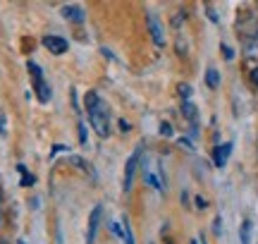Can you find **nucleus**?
I'll return each mask as SVG.
<instances>
[{
	"mask_svg": "<svg viewBox=\"0 0 258 244\" xmlns=\"http://www.w3.org/2000/svg\"><path fill=\"white\" fill-rule=\"evenodd\" d=\"M84 103H86V115H89V122H91V130L96 132L101 139L110 137V115H108L105 101H103L96 91H89Z\"/></svg>",
	"mask_w": 258,
	"mask_h": 244,
	"instance_id": "obj_1",
	"label": "nucleus"
},
{
	"mask_svg": "<svg viewBox=\"0 0 258 244\" xmlns=\"http://www.w3.org/2000/svg\"><path fill=\"white\" fill-rule=\"evenodd\" d=\"M29 72H31V79H34V91H36L38 101L41 103H48L50 101V86H48V82L43 79V72H41V67L34 63V60H29Z\"/></svg>",
	"mask_w": 258,
	"mask_h": 244,
	"instance_id": "obj_2",
	"label": "nucleus"
},
{
	"mask_svg": "<svg viewBox=\"0 0 258 244\" xmlns=\"http://www.w3.org/2000/svg\"><path fill=\"white\" fill-rule=\"evenodd\" d=\"M141 165V146H139L132 156H129L127 165H124V182H122V189L124 192H129L132 189V182H134V172H137V168Z\"/></svg>",
	"mask_w": 258,
	"mask_h": 244,
	"instance_id": "obj_3",
	"label": "nucleus"
},
{
	"mask_svg": "<svg viewBox=\"0 0 258 244\" xmlns=\"http://www.w3.org/2000/svg\"><path fill=\"white\" fill-rule=\"evenodd\" d=\"M146 24H148V34H151V38H153V43L163 48V46H165V31H163V24H160L158 15L148 12V15H146Z\"/></svg>",
	"mask_w": 258,
	"mask_h": 244,
	"instance_id": "obj_4",
	"label": "nucleus"
},
{
	"mask_svg": "<svg viewBox=\"0 0 258 244\" xmlns=\"http://www.w3.org/2000/svg\"><path fill=\"white\" fill-rule=\"evenodd\" d=\"M43 46H46L53 55H62V53H67V41H64L62 36H55V34L43 36Z\"/></svg>",
	"mask_w": 258,
	"mask_h": 244,
	"instance_id": "obj_5",
	"label": "nucleus"
},
{
	"mask_svg": "<svg viewBox=\"0 0 258 244\" xmlns=\"http://www.w3.org/2000/svg\"><path fill=\"white\" fill-rule=\"evenodd\" d=\"M232 153V141L227 144H218L215 149H213V163H215V168H225L227 165V158H230Z\"/></svg>",
	"mask_w": 258,
	"mask_h": 244,
	"instance_id": "obj_6",
	"label": "nucleus"
},
{
	"mask_svg": "<svg viewBox=\"0 0 258 244\" xmlns=\"http://www.w3.org/2000/svg\"><path fill=\"white\" fill-rule=\"evenodd\" d=\"M101 216H103V208H101V206H96V208L91 211V218H89V230H86V244H93V239H96V230H98Z\"/></svg>",
	"mask_w": 258,
	"mask_h": 244,
	"instance_id": "obj_7",
	"label": "nucleus"
},
{
	"mask_svg": "<svg viewBox=\"0 0 258 244\" xmlns=\"http://www.w3.org/2000/svg\"><path fill=\"white\" fill-rule=\"evenodd\" d=\"M62 17L67 22H74V24H82L86 19V12H84L79 5H62Z\"/></svg>",
	"mask_w": 258,
	"mask_h": 244,
	"instance_id": "obj_8",
	"label": "nucleus"
},
{
	"mask_svg": "<svg viewBox=\"0 0 258 244\" xmlns=\"http://www.w3.org/2000/svg\"><path fill=\"white\" fill-rule=\"evenodd\" d=\"M182 115L191 122V127L199 130V110H196V105H194L191 101H184V103H182Z\"/></svg>",
	"mask_w": 258,
	"mask_h": 244,
	"instance_id": "obj_9",
	"label": "nucleus"
},
{
	"mask_svg": "<svg viewBox=\"0 0 258 244\" xmlns=\"http://www.w3.org/2000/svg\"><path fill=\"white\" fill-rule=\"evenodd\" d=\"M206 86H208V89H213V91L220 86V72H218L215 67L206 70Z\"/></svg>",
	"mask_w": 258,
	"mask_h": 244,
	"instance_id": "obj_10",
	"label": "nucleus"
},
{
	"mask_svg": "<svg viewBox=\"0 0 258 244\" xmlns=\"http://www.w3.org/2000/svg\"><path fill=\"white\" fill-rule=\"evenodd\" d=\"M244 53L246 57H258V36H249L244 41Z\"/></svg>",
	"mask_w": 258,
	"mask_h": 244,
	"instance_id": "obj_11",
	"label": "nucleus"
},
{
	"mask_svg": "<svg viewBox=\"0 0 258 244\" xmlns=\"http://www.w3.org/2000/svg\"><path fill=\"white\" fill-rule=\"evenodd\" d=\"M239 239H241V244H251V220H249V218H246V220L241 223Z\"/></svg>",
	"mask_w": 258,
	"mask_h": 244,
	"instance_id": "obj_12",
	"label": "nucleus"
},
{
	"mask_svg": "<svg viewBox=\"0 0 258 244\" xmlns=\"http://www.w3.org/2000/svg\"><path fill=\"white\" fill-rule=\"evenodd\" d=\"M122 232H124V244H137L134 242V232H132V225H129L127 218H122Z\"/></svg>",
	"mask_w": 258,
	"mask_h": 244,
	"instance_id": "obj_13",
	"label": "nucleus"
},
{
	"mask_svg": "<svg viewBox=\"0 0 258 244\" xmlns=\"http://www.w3.org/2000/svg\"><path fill=\"white\" fill-rule=\"evenodd\" d=\"M17 168H19V172H22V187H29V185L36 182L34 175H27V168H24V165H17Z\"/></svg>",
	"mask_w": 258,
	"mask_h": 244,
	"instance_id": "obj_14",
	"label": "nucleus"
},
{
	"mask_svg": "<svg viewBox=\"0 0 258 244\" xmlns=\"http://www.w3.org/2000/svg\"><path fill=\"white\" fill-rule=\"evenodd\" d=\"M70 163H74V165H79V168H82L84 172H91V165H89L86 160H82L79 156H72V158H70Z\"/></svg>",
	"mask_w": 258,
	"mask_h": 244,
	"instance_id": "obj_15",
	"label": "nucleus"
},
{
	"mask_svg": "<svg viewBox=\"0 0 258 244\" xmlns=\"http://www.w3.org/2000/svg\"><path fill=\"white\" fill-rule=\"evenodd\" d=\"M220 50H222V57H225V60H234V50H232V46L220 43Z\"/></svg>",
	"mask_w": 258,
	"mask_h": 244,
	"instance_id": "obj_16",
	"label": "nucleus"
},
{
	"mask_svg": "<svg viewBox=\"0 0 258 244\" xmlns=\"http://www.w3.org/2000/svg\"><path fill=\"white\" fill-rule=\"evenodd\" d=\"M179 96H182L184 101H189V98H191V86H189V84H179Z\"/></svg>",
	"mask_w": 258,
	"mask_h": 244,
	"instance_id": "obj_17",
	"label": "nucleus"
},
{
	"mask_svg": "<svg viewBox=\"0 0 258 244\" xmlns=\"http://www.w3.org/2000/svg\"><path fill=\"white\" fill-rule=\"evenodd\" d=\"M160 134L163 137H172V125L170 122H160Z\"/></svg>",
	"mask_w": 258,
	"mask_h": 244,
	"instance_id": "obj_18",
	"label": "nucleus"
},
{
	"mask_svg": "<svg viewBox=\"0 0 258 244\" xmlns=\"http://www.w3.org/2000/svg\"><path fill=\"white\" fill-rule=\"evenodd\" d=\"M177 144H179V146H184L186 151H194V144H191V139H186V137H179V139H177Z\"/></svg>",
	"mask_w": 258,
	"mask_h": 244,
	"instance_id": "obj_19",
	"label": "nucleus"
},
{
	"mask_svg": "<svg viewBox=\"0 0 258 244\" xmlns=\"http://www.w3.org/2000/svg\"><path fill=\"white\" fill-rule=\"evenodd\" d=\"M110 230L115 232V237H122V239H124V232H122V225H120V223H110Z\"/></svg>",
	"mask_w": 258,
	"mask_h": 244,
	"instance_id": "obj_20",
	"label": "nucleus"
},
{
	"mask_svg": "<svg viewBox=\"0 0 258 244\" xmlns=\"http://www.w3.org/2000/svg\"><path fill=\"white\" fill-rule=\"evenodd\" d=\"M206 12H208V19L218 24V15H215V8H211V5H206Z\"/></svg>",
	"mask_w": 258,
	"mask_h": 244,
	"instance_id": "obj_21",
	"label": "nucleus"
},
{
	"mask_svg": "<svg viewBox=\"0 0 258 244\" xmlns=\"http://www.w3.org/2000/svg\"><path fill=\"white\" fill-rule=\"evenodd\" d=\"M79 141L86 144V125H84V122H79Z\"/></svg>",
	"mask_w": 258,
	"mask_h": 244,
	"instance_id": "obj_22",
	"label": "nucleus"
},
{
	"mask_svg": "<svg viewBox=\"0 0 258 244\" xmlns=\"http://www.w3.org/2000/svg\"><path fill=\"white\" fill-rule=\"evenodd\" d=\"M70 98H72L74 110H77V113H82V110H79V101H77V89H72V94H70Z\"/></svg>",
	"mask_w": 258,
	"mask_h": 244,
	"instance_id": "obj_23",
	"label": "nucleus"
},
{
	"mask_svg": "<svg viewBox=\"0 0 258 244\" xmlns=\"http://www.w3.org/2000/svg\"><path fill=\"white\" fill-rule=\"evenodd\" d=\"M64 149H67V146H62V144H55V146L50 149V158H55L57 153H60V151H64Z\"/></svg>",
	"mask_w": 258,
	"mask_h": 244,
	"instance_id": "obj_24",
	"label": "nucleus"
},
{
	"mask_svg": "<svg viewBox=\"0 0 258 244\" xmlns=\"http://www.w3.org/2000/svg\"><path fill=\"white\" fill-rule=\"evenodd\" d=\"M8 134V130H5V115L0 113V137H5Z\"/></svg>",
	"mask_w": 258,
	"mask_h": 244,
	"instance_id": "obj_25",
	"label": "nucleus"
},
{
	"mask_svg": "<svg viewBox=\"0 0 258 244\" xmlns=\"http://www.w3.org/2000/svg\"><path fill=\"white\" fill-rule=\"evenodd\" d=\"M251 82H253V86L258 89V67H253V70H251Z\"/></svg>",
	"mask_w": 258,
	"mask_h": 244,
	"instance_id": "obj_26",
	"label": "nucleus"
},
{
	"mask_svg": "<svg viewBox=\"0 0 258 244\" xmlns=\"http://www.w3.org/2000/svg\"><path fill=\"white\" fill-rule=\"evenodd\" d=\"M213 232H215V235H220V216L213 220Z\"/></svg>",
	"mask_w": 258,
	"mask_h": 244,
	"instance_id": "obj_27",
	"label": "nucleus"
},
{
	"mask_svg": "<svg viewBox=\"0 0 258 244\" xmlns=\"http://www.w3.org/2000/svg\"><path fill=\"white\" fill-rule=\"evenodd\" d=\"M208 204H206V199L203 197H196V208H206Z\"/></svg>",
	"mask_w": 258,
	"mask_h": 244,
	"instance_id": "obj_28",
	"label": "nucleus"
},
{
	"mask_svg": "<svg viewBox=\"0 0 258 244\" xmlns=\"http://www.w3.org/2000/svg\"><path fill=\"white\" fill-rule=\"evenodd\" d=\"M120 130L122 132H129V130H132V127L127 125V120H120Z\"/></svg>",
	"mask_w": 258,
	"mask_h": 244,
	"instance_id": "obj_29",
	"label": "nucleus"
},
{
	"mask_svg": "<svg viewBox=\"0 0 258 244\" xmlns=\"http://www.w3.org/2000/svg\"><path fill=\"white\" fill-rule=\"evenodd\" d=\"M5 225V213H3V211H0V227Z\"/></svg>",
	"mask_w": 258,
	"mask_h": 244,
	"instance_id": "obj_30",
	"label": "nucleus"
},
{
	"mask_svg": "<svg viewBox=\"0 0 258 244\" xmlns=\"http://www.w3.org/2000/svg\"><path fill=\"white\" fill-rule=\"evenodd\" d=\"M199 242H201V244H206V237H203V235H199Z\"/></svg>",
	"mask_w": 258,
	"mask_h": 244,
	"instance_id": "obj_31",
	"label": "nucleus"
},
{
	"mask_svg": "<svg viewBox=\"0 0 258 244\" xmlns=\"http://www.w3.org/2000/svg\"><path fill=\"white\" fill-rule=\"evenodd\" d=\"M17 244H27V242H24V239H19V242Z\"/></svg>",
	"mask_w": 258,
	"mask_h": 244,
	"instance_id": "obj_32",
	"label": "nucleus"
},
{
	"mask_svg": "<svg viewBox=\"0 0 258 244\" xmlns=\"http://www.w3.org/2000/svg\"><path fill=\"white\" fill-rule=\"evenodd\" d=\"M0 244H8V242H3V239H0Z\"/></svg>",
	"mask_w": 258,
	"mask_h": 244,
	"instance_id": "obj_33",
	"label": "nucleus"
}]
</instances>
